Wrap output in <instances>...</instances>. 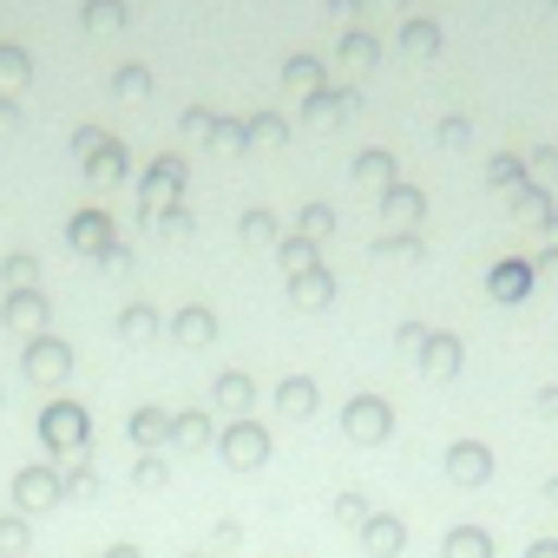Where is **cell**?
Instances as JSON below:
<instances>
[{
  "label": "cell",
  "mask_w": 558,
  "mask_h": 558,
  "mask_svg": "<svg viewBox=\"0 0 558 558\" xmlns=\"http://www.w3.org/2000/svg\"><path fill=\"white\" fill-rule=\"evenodd\" d=\"M453 558H486V538H473V532H460V538H453Z\"/></svg>",
  "instance_id": "cell-1"
},
{
  "label": "cell",
  "mask_w": 558,
  "mask_h": 558,
  "mask_svg": "<svg viewBox=\"0 0 558 558\" xmlns=\"http://www.w3.org/2000/svg\"><path fill=\"white\" fill-rule=\"evenodd\" d=\"M368 538H375V551H395V538H401V532H395L388 519H375V532H368Z\"/></svg>",
  "instance_id": "cell-2"
}]
</instances>
